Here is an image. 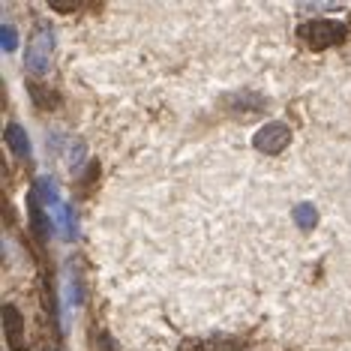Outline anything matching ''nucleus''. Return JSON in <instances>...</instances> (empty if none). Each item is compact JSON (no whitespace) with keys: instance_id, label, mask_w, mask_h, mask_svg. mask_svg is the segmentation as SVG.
<instances>
[{"instance_id":"nucleus-1","label":"nucleus","mask_w":351,"mask_h":351,"mask_svg":"<svg viewBox=\"0 0 351 351\" xmlns=\"http://www.w3.org/2000/svg\"><path fill=\"white\" fill-rule=\"evenodd\" d=\"M298 36L306 49L313 51H324V49H333V45L346 43L351 36L348 34V25L342 21H333V19H313V21H303L298 27Z\"/></svg>"},{"instance_id":"nucleus-2","label":"nucleus","mask_w":351,"mask_h":351,"mask_svg":"<svg viewBox=\"0 0 351 351\" xmlns=\"http://www.w3.org/2000/svg\"><path fill=\"white\" fill-rule=\"evenodd\" d=\"M51 58H54V34H51L49 25L39 21V25L34 27V34H30V39H27L25 69L30 75L43 78V75H49V69H51Z\"/></svg>"},{"instance_id":"nucleus-3","label":"nucleus","mask_w":351,"mask_h":351,"mask_svg":"<svg viewBox=\"0 0 351 351\" xmlns=\"http://www.w3.org/2000/svg\"><path fill=\"white\" fill-rule=\"evenodd\" d=\"M289 141H291V130L285 123H279V121H274V123H265L258 132L252 135V145H255V150H261V154H282L285 147H289Z\"/></svg>"},{"instance_id":"nucleus-4","label":"nucleus","mask_w":351,"mask_h":351,"mask_svg":"<svg viewBox=\"0 0 351 351\" xmlns=\"http://www.w3.org/2000/svg\"><path fill=\"white\" fill-rule=\"evenodd\" d=\"M3 333L12 351H25V318L19 315L15 306H3Z\"/></svg>"},{"instance_id":"nucleus-5","label":"nucleus","mask_w":351,"mask_h":351,"mask_svg":"<svg viewBox=\"0 0 351 351\" xmlns=\"http://www.w3.org/2000/svg\"><path fill=\"white\" fill-rule=\"evenodd\" d=\"M6 145H10L19 156H30V138H27V132L21 130L19 123L6 126Z\"/></svg>"},{"instance_id":"nucleus-6","label":"nucleus","mask_w":351,"mask_h":351,"mask_svg":"<svg viewBox=\"0 0 351 351\" xmlns=\"http://www.w3.org/2000/svg\"><path fill=\"white\" fill-rule=\"evenodd\" d=\"M294 222H298L303 231L313 228L315 222H318V210H315L313 204H298V207H294Z\"/></svg>"},{"instance_id":"nucleus-7","label":"nucleus","mask_w":351,"mask_h":351,"mask_svg":"<svg viewBox=\"0 0 351 351\" xmlns=\"http://www.w3.org/2000/svg\"><path fill=\"white\" fill-rule=\"evenodd\" d=\"M3 49H6V51L15 49V30H12L10 25H3Z\"/></svg>"}]
</instances>
